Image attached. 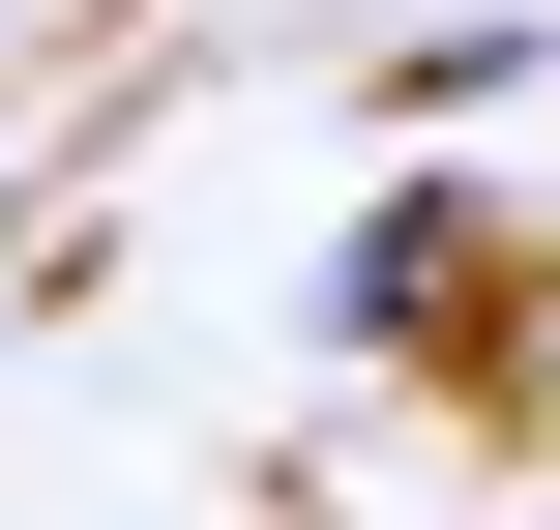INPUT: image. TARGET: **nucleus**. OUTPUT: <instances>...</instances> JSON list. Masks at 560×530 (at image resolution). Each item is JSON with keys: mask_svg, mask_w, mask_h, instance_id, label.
<instances>
[{"mask_svg": "<svg viewBox=\"0 0 560 530\" xmlns=\"http://www.w3.org/2000/svg\"><path fill=\"white\" fill-rule=\"evenodd\" d=\"M443 266H472V236H443V207H384V236H354V295H325V325H354V354H413V325H443Z\"/></svg>", "mask_w": 560, "mask_h": 530, "instance_id": "f257e3e1", "label": "nucleus"}]
</instances>
